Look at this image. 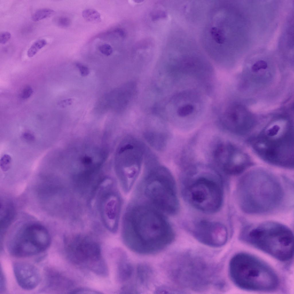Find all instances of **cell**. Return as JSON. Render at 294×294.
<instances>
[{
	"label": "cell",
	"mask_w": 294,
	"mask_h": 294,
	"mask_svg": "<svg viewBox=\"0 0 294 294\" xmlns=\"http://www.w3.org/2000/svg\"><path fill=\"white\" fill-rule=\"evenodd\" d=\"M166 214L145 201L131 202L123 217L122 236L126 245L142 254L158 252L173 240L175 233Z\"/></svg>",
	"instance_id": "6da1fadb"
},
{
	"label": "cell",
	"mask_w": 294,
	"mask_h": 294,
	"mask_svg": "<svg viewBox=\"0 0 294 294\" xmlns=\"http://www.w3.org/2000/svg\"><path fill=\"white\" fill-rule=\"evenodd\" d=\"M138 192L145 200L165 214L173 216L179 205L175 182L169 170L160 165L147 170Z\"/></svg>",
	"instance_id": "7a4b0ae2"
},
{
	"label": "cell",
	"mask_w": 294,
	"mask_h": 294,
	"mask_svg": "<svg viewBox=\"0 0 294 294\" xmlns=\"http://www.w3.org/2000/svg\"><path fill=\"white\" fill-rule=\"evenodd\" d=\"M229 272L233 282L243 289L269 291L278 284V276L273 270L258 258L245 253L234 256L229 264Z\"/></svg>",
	"instance_id": "3957f363"
},
{
	"label": "cell",
	"mask_w": 294,
	"mask_h": 294,
	"mask_svg": "<svg viewBox=\"0 0 294 294\" xmlns=\"http://www.w3.org/2000/svg\"><path fill=\"white\" fill-rule=\"evenodd\" d=\"M293 127L290 125L273 124L265 127L253 142L262 158L270 163L286 167L293 166Z\"/></svg>",
	"instance_id": "277c9868"
},
{
	"label": "cell",
	"mask_w": 294,
	"mask_h": 294,
	"mask_svg": "<svg viewBox=\"0 0 294 294\" xmlns=\"http://www.w3.org/2000/svg\"><path fill=\"white\" fill-rule=\"evenodd\" d=\"M243 238L279 260L289 261L293 256V234L282 224L272 222L260 224L249 230Z\"/></svg>",
	"instance_id": "5b68a950"
},
{
	"label": "cell",
	"mask_w": 294,
	"mask_h": 294,
	"mask_svg": "<svg viewBox=\"0 0 294 294\" xmlns=\"http://www.w3.org/2000/svg\"><path fill=\"white\" fill-rule=\"evenodd\" d=\"M146 151L144 144L134 138L124 140L118 152L117 174L123 192H129L140 173Z\"/></svg>",
	"instance_id": "8992f818"
},
{
	"label": "cell",
	"mask_w": 294,
	"mask_h": 294,
	"mask_svg": "<svg viewBox=\"0 0 294 294\" xmlns=\"http://www.w3.org/2000/svg\"><path fill=\"white\" fill-rule=\"evenodd\" d=\"M50 242V235L45 227L38 224H30L15 236L10 243L9 252L17 257L32 256L46 249Z\"/></svg>",
	"instance_id": "52a82bcc"
},
{
	"label": "cell",
	"mask_w": 294,
	"mask_h": 294,
	"mask_svg": "<svg viewBox=\"0 0 294 294\" xmlns=\"http://www.w3.org/2000/svg\"><path fill=\"white\" fill-rule=\"evenodd\" d=\"M66 250L73 262L97 274L102 273L107 268L99 245L87 237L79 235L69 239L66 241Z\"/></svg>",
	"instance_id": "ba28073f"
},
{
	"label": "cell",
	"mask_w": 294,
	"mask_h": 294,
	"mask_svg": "<svg viewBox=\"0 0 294 294\" xmlns=\"http://www.w3.org/2000/svg\"><path fill=\"white\" fill-rule=\"evenodd\" d=\"M187 198L194 207L202 212L213 213L219 210L223 200L221 186L215 181L199 177L187 188Z\"/></svg>",
	"instance_id": "9c48e42d"
},
{
	"label": "cell",
	"mask_w": 294,
	"mask_h": 294,
	"mask_svg": "<svg viewBox=\"0 0 294 294\" xmlns=\"http://www.w3.org/2000/svg\"><path fill=\"white\" fill-rule=\"evenodd\" d=\"M214 154L219 165L225 172L230 175L240 173L252 163L245 153L230 144H220L215 150Z\"/></svg>",
	"instance_id": "30bf717a"
},
{
	"label": "cell",
	"mask_w": 294,
	"mask_h": 294,
	"mask_svg": "<svg viewBox=\"0 0 294 294\" xmlns=\"http://www.w3.org/2000/svg\"><path fill=\"white\" fill-rule=\"evenodd\" d=\"M99 203L100 214L106 228L113 233L117 230L121 207V200L117 191L105 192Z\"/></svg>",
	"instance_id": "8fae6325"
},
{
	"label": "cell",
	"mask_w": 294,
	"mask_h": 294,
	"mask_svg": "<svg viewBox=\"0 0 294 294\" xmlns=\"http://www.w3.org/2000/svg\"><path fill=\"white\" fill-rule=\"evenodd\" d=\"M194 232L199 241L212 247L221 246L225 243L227 239L225 227L219 223L202 222L196 226Z\"/></svg>",
	"instance_id": "7c38bea8"
},
{
	"label": "cell",
	"mask_w": 294,
	"mask_h": 294,
	"mask_svg": "<svg viewBox=\"0 0 294 294\" xmlns=\"http://www.w3.org/2000/svg\"><path fill=\"white\" fill-rule=\"evenodd\" d=\"M13 269L16 281L23 289L32 290L39 284L40 273L37 267L33 264L24 262H17L13 264Z\"/></svg>",
	"instance_id": "4fadbf2b"
},
{
	"label": "cell",
	"mask_w": 294,
	"mask_h": 294,
	"mask_svg": "<svg viewBox=\"0 0 294 294\" xmlns=\"http://www.w3.org/2000/svg\"><path fill=\"white\" fill-rule=\"evenodd\" d=\"M1 212V231L2 233L8 228L13 219L15 210L11 203L3 204Z\"/></svg>",
	"instance_id": "5bb4252c"
},
{
	"label": "cell",
	"mask_w": 294,
	"mask_h": 294,
	"mask_svg": "<svg viewBox=\"0 0 294 294\" xmlns=\"http://www.w3.org/2000/svg\"><path fill=\"white\" fill-rule=\"evenodd\" d=\"M49 286L53 289L65 290L72 285L71 282L68 279L57 274L49 276Z\"/></svg>",
	"instance_id": "9a60e30c"
},
{
	"label": "cell",
	"mask_w": 294,
	"mask_h": 294,
	"mask_svg": "<svg viewBox=\"0 0 294 294\" xmlns=\"http://www.w3.org/2000/svg\"><path fill=\"white\" fill-rule=\"evenodd\" d=\"M149 143L158 149H162L165 146L166 140L163 135L159 133L149 132L146 135Z\"/></svg>",
	"instance_id": "2e32d148"
},
{
	"label": "cell",
	"mask_w": 294,
	"mask_h": 294,
	"mask_svg": "<svg viewBox=\"0 0 294 294\" xmlns=\"http://www.w3.org/2000/svg\"><path fill=\"white\" fill-rule=\"evenodd\" d=\"M82 15L84 19L89 22L98 23L101 21L100 14L94 9H85L82 12Z\"/></svg>",
	"instance_id": "e0dca14e"
},
{
	"label": "cell",
	"mask_w": 294,
	"mask_h": 294,
	"mask_svg": "<svg viewBox=\"0 0 294 294\" xmlns=\"http://www.w3.org/2000/svg\"><path fill=\"white\" fill-rule=\"evenodd\" d=\"M54 11L49 8H43L36 11L33 14L32 19L33 21L38 22L51 16Z\"/></svg>",
	"instance_id": "ac0fdd59"
},
{
	"label": "cell",
	"mask_w": 294,
	"mask_h": 294,
	"mask_svg": "<svg viewBox=\"0 0 294 294\" xmlns=\"http://www.w3.org/2000/svg\"><path fill=\"white\" fill-rule=\"evenodd\" d=\"M47 44V41L44 39H40L35 42L28 50L27 56L31 57L34 56L38 52Z\"/></svg>",
	"instance_id": "d6986e66"
},
{
	"label": "cell",
	"mask_w": 294,
	"mask_h": 294,
	"mask_svg": "<svg viewBox=\"0 0 294 294\" xmlns=\"http://www.w3.org/2000/svg\"><path fill=\"white\" fill-rule=\"evenodd\" d=\"M194 106L191 104H186L179 107L177 111L178 115L181 117L187 116L193 111Z\"/></svg>",
	"instance_id": "ffe728a7"
},
{
	"label": "cell",
	"mask_w": 294,
	"mask_h": 294,
	"mask_svg": "<svg viewBox=\"0 0 294 294\" xmlns=\"http://www.w3.org/2000/svg\"><path fill=\"white\" fill-rule=\"evenodd\" d=\"M11 158L9 155H4L1 159L0 167L3 171H7L11 166Z\"/></svg>",
	"instance_id": "44dd1931"
},
{
	"label": "cell",
	"mask_w": 294,
	"mask_h": 294,
	"mask_svg": "<svg viewBox=\"0 0 294 294\" xmlns=\"http://www.w3.org/2000/svg\"><path fill=\"white\" fill-rule=\"evenodd\" d=\"M55 23L59 26L62 28L68 27L70 25V19L66 17L62 16L56 18L55 20Z\"/></svg>",
	"instance_id": "7402d4cb"
},
{
	"label": "cell",
	"mask_w": 294,
	"mask_h": 294,
	"mask_svg": "<svg viewBox=\"0 0 294 294\" xmlns=\"http://www.w3.org/2000/svg\"><path fill=\"white\" fill-rule=\"evenodd\" d=\"M98 49L101 53L107 56L111 55L113 52L112 48L108 44H105L100 45L98 47Z\"/></svg>",
	"instance_id": "603a6c76"
},
{
	"label": "cell",
	"mask_w": 294,
	"mask_h": 294,
	"mask_svg": "<svg viewBox=\"0 0 294 294\" xmlns=\"http://www.w3.org/2000/svg\"><path fill=\"white\" fill-rule=\"evenodd\" d=\"M267 67L266 62L263 60H260L256 62L252 65V69L253 71L256 72L261 69H265Z\"/></svg>",
	"instance_id": "cb8c5ba5"
},
{
	"label": "cell",
	"mask_w": 294,
	"mask_h": 294,
	"mask_svg": "<svg viewBox=\"0 0 294 294\" xmlns=\"http://www.w3.org/2000/svg\"><path fill=\"white\" fill-rule=\"evenodd\" d=\"M72 293L76 294H99L98 292L87 288H82L75 289L71 291Z\"/></svg>",
	"instance_id": "d4e9b609"
},
{
	"label": "cell",
	"mask_w": 294,
	"mask_h": 294,
	"mask_svg": "<svg viewBox=\"0 0 294 294\" xmlns=\"http://www.w3.org/2000/svg\"><path fill=\"white\" fill-rule=\"evenodd\" d=\"M11 37L10 33L7 31L1 33L0 34V43L2 45H5L10 39Z\"/></svg>",
	"instance_id": "484cf974"
},
{
	"label": "cell",
	"mask_w": 294,
	"mask_h": 294,
	"mask_svg": "<svg viewBox=\"0 0 294 294\" xmlns=\"http://www.w3.org/2000/svg\"><path fill=\"white\" fill-rule=\"evenodd\" d=\"M76 66L78 67L82 76H86L89 74V69L86 66L80 63H76Z\"/></svg>",
	"instance_id": "4316f807"
},
{
	"label": "cell",
	"mask_w": 294,
	"mask_h": 294,
	"mask_svg": "<svg viewBox=\"0 0 294 294\" xmlns=\"http://www.w3.org/2000/svg\"><path fill=\"white\" fill-rule=\"evenodd\" d=\"M32 92V88L30 87H27L23 90L22 93V97L24 99L27 98L30 96Z\"/></svg>",
	"instance_id": "83f0119b"
},
{
	"label": "cell",
	"mask_w": 294,
	"mask_h": 294,
	"mask_svg": "<svg viewBox=\"0 0 294 294\" xmlns=\"http://www.w3.org/2000/svg\"><path fill=\"white\" fill-rule=\"evenodd\" d=\"M70 100H62L59 102L58 105L61 107H64L69 104L70 102Z\"/></svg>",
	"instance_id": "f1b7e54d"
}]
</instances>
